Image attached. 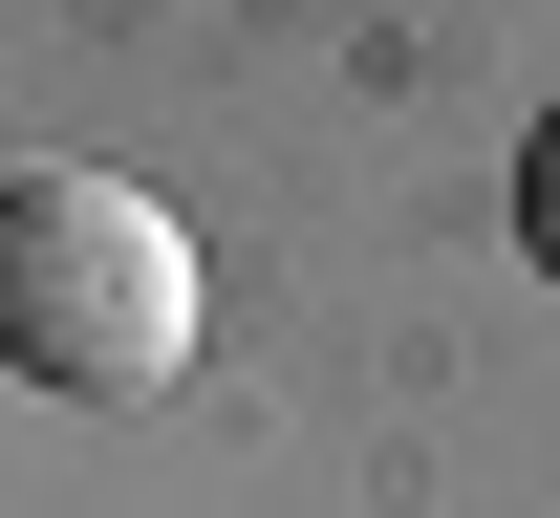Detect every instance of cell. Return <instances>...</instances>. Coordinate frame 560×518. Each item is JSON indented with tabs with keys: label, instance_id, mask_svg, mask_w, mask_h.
Masks as SVG:
<instances>
[{
	"label": "cell",
	"instance_id": "1",
	"mask_svg": "<svg viewBox=\"0 0 560 518\" xmlns=\"http://www.w3.org/2000/svg\"><path fill=\"white\" fill-rule=\"evenodd\" d=\"M0 368L66 389V411H130V389L195 368V238L130 173H0Z\"/></svg>",
	"mask_w": 560,
	"mask_h": 518
},
{
	"label": "cell",
	"instance_id": "2",
	"mask_svg": "<svg viewBox=\"0 0 560 518\" xmlns=\"http://www.w3.org/2000/svg\"><path fill=\"white\" fill-rule=\"evenodd\" d=\"M517 238H539V281H560V108H539V151H517Z\"/></svg>",
	"mask_w": 560,
	"mask_h": 518
}]
</instances>
